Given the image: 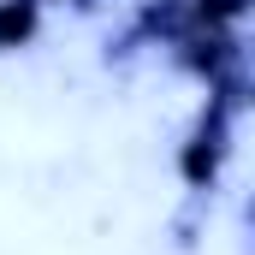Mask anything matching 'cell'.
I'll return each instance as SVG.
<instances>
[{"instance_id":"obj_1","label":"cell","mask_w":255,"mask_h":255,"mask_svg":"<svg viewBox=\"0 0 255 255\" xmlns=\"http://www.w3.org/2000/svg\"><path fill=\"white\" fill-rule=\"evenodd\" d=\"M232 130H238V113H226L214 95L202 101V113H196L190 136L178 142V178H184V190L208 196L220 184V172H226V160H232Z\"/></svg>"},{"instance_id":"obj_2","label":"cell","mask_w":255,"mask_h":255,"mask_svg":"<svg viewBox=\"0 0 255 255\" xmlns=\"http://www.w3.org/2000/svg\"><path fill=\"white\" fill-rule=\"evenodd\" d=\"M166 54H172V65H178L184 77H196V83L208 89V83H220L226 71L244 65V30H208V24H190Z\"/></svg>"},{"instance_id":"obj_3","label":"cell","mask_w":255,"mask_h":255,"mask_svg":"<svg viewBox=\"0 0 255 255\" xmlns=\"http://www.w3.org/2000/svg\"><path fill=\"white\" fill-rule=\"evenodd\" d=\"M42 0H0V54H18L42 36Z\"/></svg>"},{"instance_id":"obj_4","label":"cell","mask_w":255,"mask_h":255,"mask_svg":"<svg viewBox=\"0 0 255 255\" xmlns=\"http://www.w3.org/2000/svg\"><path fill=\"white\" fill-rule=\"evenodd\" d=\"M42 6H60V0H42Z\"/></svg>"}]
</instances>
